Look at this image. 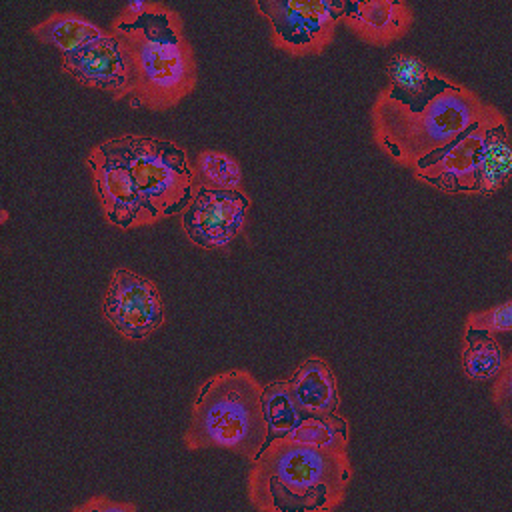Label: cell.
<instances>
[{"instance_id": "2e32d148", "label": "cell", "mask_w": 512, "mask_h": 512, "mask_svg": "<svg viewBox=\"0 0 512 512\" xmlns=\"http://www.w3.org/2000/svg\"><path fill=\"white\" fill-rule=\"evenodd\" d=\"M512 178V132L504 114L488 130L480 152L476 194H494Z\"/></svg>"}, {"instance_id": "9c48e42d", "label": "cell", "mask_w": 512, "mask_h": 512, "mask_svg": "<svg viewBox=\"0 0 512 512\" xmlns=\"http://www.w3.org/2000/svg\"><path fill=\"white\" fill-rule=\"evenodd\" d=\"M252 210L250 194L198 186L194 198L180 214L184 236L202 250L228 248L246 228Z\"/></svg>"}, {"instance_id": "8fae6325", "label": "cell", "mask_w": 512, "mask_h": 512, "mask_svg": "<svg viewBox=\"0 0 512 512\" xmlns=\"http://www.w3.org/2000/svg\"><path fill=\"white\" fill-rule=\"evenodd\" d=\"M60 70L80 86L108 94L122 102L134 100V72L122 38L106 28L104 34L82 50L60 56Z\"/></svg>"}, {"instance_id": "e0dca14e", "label": "cell", "mask_w": 512, "mask_h": 512, "mask_svg": "<svg viewBox=\"0 0 512 512\" xmlns=\"http://www.w3.org/2000/svg\"><path fill=\"white\" fill-rule=\"evenodd\" d=\"M506 352L496 336L464 328L462 332V348H460V366L468 380L472 382H494L506 362Z\"/></svg>"}, {"instance_id": "603a6c76", "label": "cell", "mask_w": 512, "mask_h": 512, "mask_svg": "<svg viewBox=\"0 0 512 512\" xmlns=\"http://www.w3.org/2000/svg\"><path fill=\"white\" fill-rule=\"evenodd\" d=\"M492 398H494V404H504V402L512 400V354L506 356L504 368H502L500 376L494 380Z\"/></svg>"}, {"instance_id": "9a60e30c", "label": "cell", "mask_w": 512, "mask_h": 512, "mask_svg": "<svg viewBox=\"0 0 512 512\" xmlns=\"http://www.w3.org/2000/svg\"><path fill=\"white\" fill-rule=\"evenodd\" d=\"M106 28L72 10H52L40 22L30 26V36L40 44L54 48L60 56L74 54L98 40Z\"/></svg>"}, {"instance_id": "d4e9b609", "label": "cell", "mask_w": 512, "mask_h": 512, "mask_svg": "<svg viewBox=\"0 0 512 512\" xmlns=\"http://www.w3.org/2000/svg\"><path fill=\"white\" fill-rule=\"evenodd\" d=\"M510 260H512V254H510Z\"/></svg>"}, {"instance_id": "44dd1931", "label": "cell", "mask_w": 512, "mask_h": 512, "mask_svg": "<svg viewBox=\"0 0 512 512\" xmlns=\"http://www.w3.org/2000/svg\"><path fill=\"white\" fill-rule=\"evenodd\" d=\"M464 328L484 330L492 336L512 332V298L502 304L470 312L464 320Z\"/></svg>"}, {"instance_id": "ac0fdd59", "label": "cell", "mask_w": 512, "mask_h": 512, "mask_svg": "<svg viewBox=\"0 0 512 512\" xmlns=\"http://www.w3.org/2000/svg\"><path fill=\"white\" fill-rule=\"evenodd\" d=\"M262 410L268 426V442L276 438H288L298 424L306 418V414L296 404L288 378H276L264 382L262 388Z\"/></svg>"}, {"instance_id": "5bb4252c", "label": "cell", "mask_w": 512, "mask_h": 512, "mask_svg": "<svg viewBox=\"0 0 512 512\" xmlns=\"http://www.w3.org/2000/svg\"><path fill=\"white\" fill-rule=\"evenodd\" d=\"M290 392L306 416H330L342 398L332 364L320 354L304 356L288 376Z\"/></svg>"}, {"instance_id": "52a82bcc", "label": "cell", "mask_w": 512, "mask_h": 512, "mask_svg": "<svg viewBox=\"0 0 512 512\" xmlns=\"http://www.w3.org/2000/svg\"><path fill=\"white\" fill-rule=\"evenodd\" d=\"M100 312L112 332L126 342L148 340L166 324V306L158 284L128 266L112 268Z\"/></svg>"}, {"instance_id": "277c9868", "label": "cell", "mask_w": 512, "mask_h": 512, "mask_svg": "<svg viewBox=\"0 0 512 512\" xmlns=\"http://www.w3.org/2000/svg\"><path fill=\"white\" fill-rule=\"evenodd\" d=\"M486 108L488 104L474 90L456 80L422 110H410L380 90L370 106L372 136L390 160L414 168L450 146L482 118Z\"/></svg>"}, {"instance_id": "d6986e66", "label": "cell", "mask_w": 512, "mask_h": 512, "mask_svg": "<svg viewBox=\"0 0 512 512\" xmlns=\"http://www.w3.org/2000/svg\"><path fill=\"white\" fill-rule=\"evenodd\" d=\"M288 438L314 448L348 452L352 428L348 418L340 412L330 416H306Z\"/></svg>"}, {"instance_id": "3957f363", "label": "cell", "mask_w": 512, "mask_h": 512, "mask_svg": "<svg viewBox=\"0 0 512 512\" xmlns=\"http://www.w3.org/2000/svg\"><path fill=\"white\" fill-rule=\"evenodd\" d=\"M262 388L264 382L248 368H226L204 378L190 404L184 448L224 450L252 462L268 444Z\"/></svg>"}, {"instance_id": "ba28073f", "label": "cell", "mask_w": 512, "mask_h": 512, "mask_svg": "<svg viewBox=\"0 0 512 512\" xmlns=\"http://www.w3.org/2000/svg\"><path fill=\"white\" fill-rule=\"evenodd\" d=\"M98 206L108 224L120 230L154 226L162 218L140 194L126 162L104 140L92 144L84 156Z\"/></svg>"}, {"instance_id": "7c38bea8", "label": "cell", "mask_w": 512, "mask_h": 512, "mask_svg": "<svg viewBox=\"0 0 512 512\" xmlns=\"http://www.w3.org/2000/svg\"><path fill=\"white\" fill-rule=\"evenodd\" d=\"M342 24L372 46H388L414 26V12L402 0H356L344 4Z\"/></svg>"}, {"instance_id": "ffe728a7", "label": "cell", "mask_w": 512, "mask_h": 512, "mask_svg": "<svg viewBox=\"0 0 512 512\" xmlns=\"http://www.w3.org/2000/svg\"><path fill=\"white\" fill-rule=\"evenodd\" d=\"M194 170L200 186L242 190V168L230 152L204 148L194 156Z\"/></svg>"}, {"instance_id": "7402d4cb", "label": "cell", "mask_w": 512, "mask_h": 512, "mask_svg": "<svg viewBox=\"0 0 512 512\" xmlns=\"http://www.w3.org/2000/svg\"><path fill=\"white\" fill-rule=\"evenodd\" d=\"M70 512H138V506L134 502H118L104 494H96L76 504Z\"/></svg>"}, {"instance_id": "cb8c5ba5", "label": "cell", "mask_w": 512, "mask_h": 512, "mask_svg": "<svg viewBox=\"0 0 512 512\" xmlns=\"http://www.w3.org/2000/svg\"><path fill=\"white\" fill-rule=\"evenodd\" d=\"M6 222H8V210L2 208V224H6Z\"/></svg>"}, {"instance_id": "7a4b0ae2", "label": "cell", "mask_w": 512, "mask_h": 512, "mask_svg": "<svg viewBox=\"0 0 512 512\" xmlns=\"http://www.w3.org/2000/svg\"><path fill=\"white\" fill-rule=\"evenodd\" d=\"M352 478L348 452L276 438L250 462L246 498L256 512H336Z\"/></svg>"}, {"instance_id": "6da1fadb", "label": "cell", "mask_w": 512, "mask_h": 512, "mask_svg": "<svg viewBox=\"0 0 512 512\" xmlns=\"http://www.w3.org/2000/svg\"><path fill=\"white\" fill-rule=\"evenodd\" d=\"M126 44L134 72L132 106L168 112L196 88L194 48L180 14L160 0H132L110 26Z\"/></svg>"}, {"instance_id": "30bf717a", "label": "cell", "mask_w": 512, "mask_h": 512, "mask_svg": "<svg viewBox=\"0 0 512 512\" xmlns=\"http://www.w3.org/2000/svg\"><path fill=\"white\" fill-rule=\"evenodd\" d=\"M502 112L488 104L486 112L450 146L418 162L412 172L416 180L446 194H476L480 152L490 126Z\"/></svg>"}, {"instance_id": "8992f818", "label": "cell", "mask_w": 512, "mask_h": 512, "mask_svg": "<svg viewBox=\"0 0 512 512\" xmlns=\"http://www.w3.org/2000/svg\"><path fill=\"white\" fill-rule=\"evenodd\" d=\"M342 0H254L272 44L290 56L322 54L336 38L344 16Z\"/></svg>"}, {"instance_id": "4fadbf2b", "label": "cell", "mask_w": 512, "mask_h": 512, "mask_svg": "<svg viewBox=\"0 0 512 512\" xmlns=\"http://www.w3.org/2000/svg\"><path fill=\"white\" fill-rule=\"evenodd\" d=\"M388 84L382 88L392 100L410 110L426 108L436 96L446 92L454 80L430 68L424 60L412 54H394L386 64Z\"/></svg>"}, {"instance_id": "5b68a950", "label": "cell", "mask_w": 512, "mask_h": 512, "mask_svg": "<svg viewBox=\"0 0 512 512\" xmlns=\"http://www.w3.org/2000/svg\"><path fill=\"white\" fill-rule=\"evenodd\" d=\"M130 168L140 194L164 220L182 214L198 190L194 160L176 140L152 134H116L104 138Z\"/></svg>"}]
</instances>
